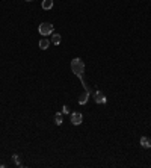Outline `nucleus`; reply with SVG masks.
I'll return each instance as SVG.
<instances>
[{
	"mask_svg": "<svg viewBox=\"0 0 151 168\" xmlns=\"http://www.w3.org/2000/svg\"><path fill=\"white\" fill-rule=\"evenodd\" d=\"M71 70H73V73H74L76 76H77L79 79H80V82H82V85H83V88H85V91L91 94V88L88 86V85L85 83V80H83V73H85V64L82 62V59H79V58L73 59V61H71Z\"/></svg>",
	"mask_w": 151,
	"mask_h": 168,
	"instance_id": "obj_1",
	"label": "nucleus"
},
{
	"mask_svg": "<svg viewBox=\"0 0 151 168\" xmlns=\"http://www.w3.org/2000/svg\"><path fill=\"white\" fill-rule=\"evenodd\" d=\"M38 32H40L42 36L52 35L53 33V24L52 23H42V24H40V28H38Z\"/></svg>",
	"mask_w": 151,
	"mask_h": 168,
	"instance_id": "obj_2",
	"label": "nucleus"
},
{
	"mask_svg": "<svg viewBox=\"0 0 151 168\" xmlns=\"http://www.w3.org/2000/svg\"><path fill=\"white\" fill-rule=\"evenodd\" d=\"M82 121H83V115H82L80 112H73V114H71V123H73L74 126L82 124Z\"/></svg>",
	"mask_w": 151,
	"mask_h": 168,
	"instance_id": "obj_3",
	"label": "nucleus"
},
{
	"mask_svg": "<svg viewBox=\"0 0 151 168\" xmlns=\"http://www.w3.org/2000/svg\"><path fill=\"white\" fill-rule=\"evenodd\" d=\"M95 103H98V105H104L106 103V97L101 91H95Z\"/></svg>",
	"mask_w": 151,
	"mask_h": 168,
	"instance_id": "obj_4",
	"label": "nucleus"
},
{
	"mask_svg": "<svg viewBox=\"0 0 151 168\" xmlns=\"http://www.w3.org/2000/svg\"><path fill=\"white\" fill-rule=\"evenodd\" d=\"M141 146H142L144 148H150V147H151V139H150L148 136H142V138H141Z\"/></svg>",
	"mask_w": 151,
	"mask_h": 168,
	"instance_id": "obj_5",
	"label": "nucleus"
},
{
	"mask_svg": "<svg viewBox=\"0 0 151 168\" xmlns=\"http://www.w3.org/2000/svg\"><path fill=\"white\" fill-rule=\"evenodd\" d=\"M50 47V40H47V38H42V40H40V49L41 50H47Z\"/></svg>",
	"mask_w": 151,
	"mask_h": 168,
	"instance_id": "obj_6",
	"label": "nucleus"
},
{
	"mask_svg": "<svg viewBox=\"0 0 151 168\" xmlns=\"http://www.w3.org/2000/svg\"><path fill=\"white\" fill-rule=\"evenodd\" d=\"M53 8V0H42V9H52Z\"/></svg>",
	"mask_w": 151,
	"mask_h": 168,
	"instance_id": "obj_7",
	"label": "nucleus"
},
{
	"mask_svg": "<svg viewBox=\"0 0 151 168\" xmlns=\"http://www.w3.org/2000/svg\"><path fill=\"white\" fill-rule=\"evenodd\" d=\"M52 43H53L55 46L60 44V35H59V33H52Z\"/></svg>",
	"mask_w": 151,
	"mask_h": 168,
	"instance_id": "obj_8",
	"label": "nucleus"
},
{
	"mask_svg": "<svg viewBox=\"0 0 151 168\" xmlns=\"http://www.w3.org/2000/svg\"><path fill=\"white\" fill-rule=\"evenodd\" d=\"M88 97H89V93H83L82 96H80V98H79V103H80V105H85V103L88 101Z\"/></svg>",
	"mask_w": 151,
	"mask_h": 168,
	"instance_id": "obj_9",
	"label": "nucleus"
},
{
	"mask_svg": "<svg viewBox=\"0 0 151 168\" xmlns=\"http://www.w3.org/2000/svg\"><path fill=\"white\" fill-rule=\"evenodd\" d=\"M55 123H56L58 126H60V124H62V114H60V112L55 115Z\"/></svg>",
	"mask_w": 151,
	"mask_h": 168,
	"instance_id": "obj_10",
	"label": "nucleus"
},
{
	"mask_svg": "<svg viewBox=\"0 0 151 168\" xmlns=\"http://www.w3.org/2000/svg\"><path fill=\"white\" fill-rule=\"evenodd\" d=\"M12 159H14V162H15L18 167H21V162H20V159H18V156H17V154H14V156H12Z\"/></svg>",
	"mask_w": 151,
	"mask_h": 168,
	"instance_id": "obj_11",
	"label": "nucleus"
},
{
	"mask_svg": "<svg viewBox=\"0 0 151 168\" xmlns=\"http://www.w3.org/2000/svg\"><path fill=\"white\" fill-rule=\"evenodd\" d=\"M62 112H64V114H68L70 111H68V108H67V106H64V108H62Z\"/></svg>",
	"mask_w": 151,
	"mask_h": 168,
	"instance_id": "obj_12",
	"label": "nucleus"
},
{
	"mask_svg": "<svg viewBox=\"0 0 151 168\" xmlns=\"http://www.w3.org/2000/svg\"><path fill=\"white\" fill-rule=\"evenodd\" d=\"M26 2H32V0H26Z\"/></svg>",
	"mask_w": 151,
	"mask_h": 168,
	"instance_id": "obj_13",
	"label": "nucleus"
}]
</instances>
